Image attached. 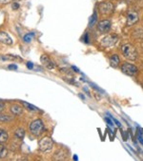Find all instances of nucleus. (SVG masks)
I'll return each instance as SVG.
<instances>
[{
	"label": "nucleus",
	"instance_id": "nucleus-1",
	"mask_svg": "<svg viewBox=\"0 0 143 161\" xmlns=\"http://www.w3.org/2000/svg\"><path fill=\"white\" fill-rule=\"evenodd\" d=\"M44 123L41 119H36L33 121L30 125V131L36 137H39L44 131Z\"/></svg>",
	"mask_w": 143,
	"mask_h": 161
},
{
	"label": "nucleus",
	"instance_id": "nucleus-2",
	"mask_svg": "<svg viewBox=\"0 0 143 161\" xmlns=\"http://www.w3.org/2000/svg\"><path fill=\"white\" fill-rule=\"evenodd\" d=\"M122 52L125 57H127L130 60L134 61L137 58V51L135 49V47H133L131 44H124L122 46Z\"/></svg>",
	"mask_w": 143,
	"mask_h": 161
},
{
	"label": "nucleus",
	"instance_id": "nucleus-3",
	"mask_svg": "<svg viewBox=\"0 0 143 161\" xmlns=\"http://www.w3.org/2000/svg\"><path fill=\"white\" fill-rule=\"evenodd\" d=\"M38 145H39L40 151H42V152H49V151L52 150V145H53V142H52V138H50V137H44V138H42L39 141Z\"/></svg>",
	"mask_w": 143,
	"mask_h": 161
},
{
	"label": "nucleus",
	"instance_id": "nucleus-4",
	"mask_svg": "<svg viewBox=\"0 0 143 161\" xmlns=\"http://www.w3.org/2000/svg\"><path fill=\"white\" fill-rule=\"evenodd\" d=\"M121 71L125 73V74H128V75H135L136 72H137V68L132 64H129V63H124L122 66H121Z\"/></svg>",
	"mask_w": 143,
	"mask_h": 161
},
{
	"label": "nucleus",
	"instance_id": "nucleus-5",
	"mask_svg": "<svg viewBox=\"0 0 143 161\" xmlns=\"http://www.w3.org/2000/svg\"><path fill=\"white\" fill-rule=\"evenodd\" d=\"M118 40V37L117 35H107L101 40V44L104 47H111L114 45Z\"/></svg>",
	"mask_w": 143,
	"mask_h": 161
},
{
	"label": "nucleus",
	"instance_id": "nucleus-6",
	"mask_svg": "<svg viewBox=\"0 0 143 161\" xmlns=\"http://www.w3.org/2000/svg\"><path fill=\"white\" fill-rule=\"evenodd\" d=\"M98 9H99V11H100L103 14H104V13H105V14H109V13H111L113 12V4L110 3V2H102V3L99 4Z\"/></svg>",
	"mask_w": 143,
	"mask_h": 161
},
{
	"label": "nucleus",
	"instance_id": "nucleus-7",
	"mask_svg": "<svg viewBox=\"0 0 143 161\" xmlns=\"http://www.w3.org/2000/svg\"><path fill=\"white\" fill-rule=\"evenodd\" d=\"M40 61H41V63H42L46 68H48V69H50V70L53 69L54 66H55L54 63L51 60V58H50L47 55H42L41 57H40Z\"/></svg>",
	"mask_w": 143,
	"mask_h": 161
},
{
	"label": "nucleus",
	"instance_id": "nucleus-8",
	"mask_svg": "<svg viewBox=\"0 0 143 161\" xmlns=\"http://www.w3.org/2000/svg\"><path fill=\"white\" fill-rule=\"evenodd\" d=\"M97 28L101 33H107L111 29V22L109 20H102L98 23Z\"/></svg>",
	"mask_w": 143,
	"mask_h": 161
},
{
	"label": "nucleus",
	"instance_id": "nucleus-9",
	"mask_svg": "<svg viewBox=\"0 0 143 161\" xmlns=\"http://www.w3.org/2000/svg\"><path fill=\"white\" fill-rule=\"evenodd\" d=\"M0 42L6 45H12L13 39L6 32H0Z\"/></svg>",
	"mask_w": 143,
	"mask_h": 161
},
{
	"label": "nucleus",
	"instance_id": "nucleus-10",
	"mask_svg": "<svg viewBox=\"0 0 143 161\" xmlns=\"http://www.w3.org/2000/svg\"><path fill=\"white\" fill-rule=\"evenodd\" d=\"M138 20V15L135 13H130L127 17V24L128 26H132Z\"/></svg>",
	"mask_w": 143,
	"mask_h": 161
},
{
	"label": "nucleus",
	"instance_id": "nucleus-11",
	"mask_svg": "<svg viewBox=\"0 0 143 161\" xmlns=\"http://www.w3.org/2000/svg\"><path fill=\"white\" fill-rule=\"evenodd\" d=\"M110 64H111V66L113 67V68L118 67V64H119V56H118V55H113V56H112L111 58H110Z\"/></svg>",
	"mask_w": 143,
	"mask_h": 161
},
{
	"label": "nucleus",
	"instance_id": "nucleus-12",
	"mask_svg": "<svg viewBox=\"0 0 143 161\" xmlns=\"http://www.w3.org/2000/svg\"><path fill=\"white\" fill-rule=\"evenodd\" d=\"M11 112L15 115H20L22 114V112H23V109L19 105H13L11 107Z\"/></svg>",
	"mask_w": 143,
	"mask_h": 161
},
{
	"label": "nucleus",
	"instance_id": "nucleus-13",
	"mask_svg": "<svg viewBox=\"0 0 143 161\" xmlns=\"http://www.w3.org/2000/svg\"><path fill=\"white\" fill-rule=\"evenodd\" d=\"M9 139L8 132L4 130H0V143H5Z\"/></svg>",
	"mask_w": 143,
	"mask_h": 161
},
{
	"label": "nucleus",
	"instance_id": "nucleus-14",
	"mask_svg": "<svg viewBox=\"0 0 143 161\" xmlns=\"http://www.w3.org/2000/svg\"><path fill=\"white\" fill-rule=\"evenodd\" d=\"M15 137L18 138V139H23L24 138V137H25V131L23 130V129H17L16 131H15Z\"/></svg>",
	"mask_w": 143,
	"mask_h": 161
},
{
	"label": "nucleus",
	"instance_id": "nucleus-15",
	"mask_svg": "<svg viewBox=\"0 0 143 161\" xmlns=\"http://www.w3.org/2000/svg\"><path fill=\"white\" fill-rule=\"evenodd\" d=\"M22 104L26 107L27 109H29V110L32 111V112H36V111H38V109L36 108V107L34 106V105H32V104H29V103H27V102H25V101H22Z\"/></svg>",
	"mask_w": 143,
	"mask_h": 161
},
{
	"label": "nucleus",
	"instance_id": "nucleus-16",
	"mask_svg": "<svg viewBox=\"0 0 143 161\" xmlns=\"http://www.w3.org/2000/svg\"><path fill=\"white\" fill-rule=\"evenodd\" d=\"M7 153H8V152H7V149L0 143V158H4V157H6L7 156Z\"/></svg>",
	"mask_w": 143,
	"mask_h": 161
},
{
	"label": "nucleus",
	"instance_id": "nucleus-17",
	"mask_svg": "<svg viewBox=\"0 0 143 161\" xmlns=\"http://www.w3.org/2000/svg\"><path fill=\"white\" fill-rule=\"evenodd\" d=\"M35 36V33H29V34H27L24 37H23V39H24V41L26 42V43H29V42H31L32 41V38Z\"/></svg>",
	"mask_w": 143,
	"mask_h": 161
},
{
	"label": "nucleus",
	"instance_id": "nucleus-18",
	"mask_svg": "<svg viewBox=\"0 0 143 161\" xmlns=\"http://www.w3.org/2000/svg\"><path fill=\"white\" fill-rule=\"evenodd\" d=\"M96 17H97V15H96V13L91 16V18H90V23H89L90 27H93V26H94V24H95V23H96Z\"/></svg>",
	"mask_w": 143,
	"mask_h": 161
},
{
	"label": "nucleus",
	"instance_id": "nucleus-19",
	"mask_svg": "<svg viewBox=\"0 0 143 161\" xmlns=\"http://www.w3.org/2000/svg\"><path fill=\"white\" fill-rule=\"evenodd\" d=\"M13 117L9 116V115H0V120L1 121H10L12 120Z\"/></svg>",
	"mask_w": 143,
	"mask_h": 161
},
{
	"label": "nucleus",
	"instance_id": "nucleus-20",
	"mask_svg": "<svg viewBox=\"0 0 143 161\" xmlns=\"http://www.w3.org/2000/svg\"><path fill=\"white\" fill-rule=\"evenodd\" d=\"M105 121H106V123H107L110 127H112V128L113 129V121H112L111 119H109L108 117H105Z\"/></svg>",
	"mask_w": 143,
	"mask_h": 161
},
{
	"label": "nucleus",
	"instance_id": "nucleus-21",
	"mask_svg": "<svg viewBox=\"0 0 143 161\" xmlns=\"http://www.w3.org/2000/svg\"><path fill=\"white\" fill-rule=\"evenodd\" d=\"M27 67L30 69V70H32V69H34V64L32 62H28L27 63Z\"/></svg>",
	"mask_w": 143,
	"mask_h": 161
},
{
	"label": "nucleus",
	"instance_id": "nucleus-22",
	"mask_svg": "<svg viewBox=\"0 0 143 161\" xmlns=\"http://www.w3.org/2000/svg\"><path fill=\"white\" fill-rule=\"evenodd\" d=\"M4 106H5V105H4V103H3L1 100H0V113H1V112L3 111V109H4Z\"/></svg>",
	"mask_w": 143,
	"mask_h": 161
},
{
	"label": "nucleus",
	"instance_id": "nucleus-23",
	"mask_svg": "<svg viewBox=\"0 0 143 161\" xmlns=\"http://www.w3.org/2000/svg\"><path fill=\"white\" fill-rule=\"evenodd\" d=\"M112 119H113V120L114 122H116V124H117V125H118V127H121V124H120V123L118 122V120H117V119L114 118V117H112Z\"/></svg>",
	"mask_w": 143,
	"mask_h": 161
},
{
	"label": "nucleus",
	"instance_id": "nucleus-24",
	"mask_svg": "<svg viewBox=\"0 0 143 161\" xmlns=\"http://www.w3.org/2000/svg\"><path fill=\"white\" fill-rule=\"evenodd\" d=\"M83 40H85L86 43H88L89 39H88V35H87V34H85V35H84V37H83Z\"/></svg>",
	"mask_w": 143,
	"mask_h": 161
},
{
	"label": "nucleus",
	"instance_id": "nucleus-25",
	"mask_svg": "<svg viewBox=\"0 0 143 161\" xmlns=\"http://www.w3.org/2000/svg\"><path fill=\"white\" fill-rule=\"evenodd\" d=\"M9 69H11V70H16L17 69V66L16 65H9Z\"/></svg>",
	"mask_w": 143,
	"mask_h": 161
},
{
	"label": "nucleus",
	"instance_id": "nucleus-26",
	"mask_svg": "<svg viewBox=\"0 0 143 161\" xmlns=\"http://www.w3.org/2000/svg\"><path fill=\"white\" fill-rule=\"evenodd\" d=\"M19 8V5L17 4V3H14V5H13V9L14 10H17Z\"/></svg>",
	"mask_w": 143,
	"mask_h": 161
},
{
	"label": "nucleus",
	"instance_id": "nucleus-27",
	"mask_svg": "<svg viewBox=\"0 0 143 161\" xmlns=\"http://www.w3.org/2000/svg\"><path fill=\"white\" fill-rule=\"evenodd\" d=\"M72 69H73L74 71H75L76 72H79V71H78V69H77V68H75V67H74V66L72 67Z\"/></svg>",
	"mask_w": 143,
	"mask_h": 161
},
{
	"label": "nucleus",
	"instance_id": "nucleus-28",
	"mask_svg": "<svg viewBox=\"0 0 143 161\" xmlns=\"http://www.w3.org/2000/svg\"><path fill=\"white\" fill-rule=\"evenodd\" d=\"M74 160H77V156H76V155H74Z\"/></svg>",
	"mask_w": 143,
	"mask_h": 161
}]
</instances>
